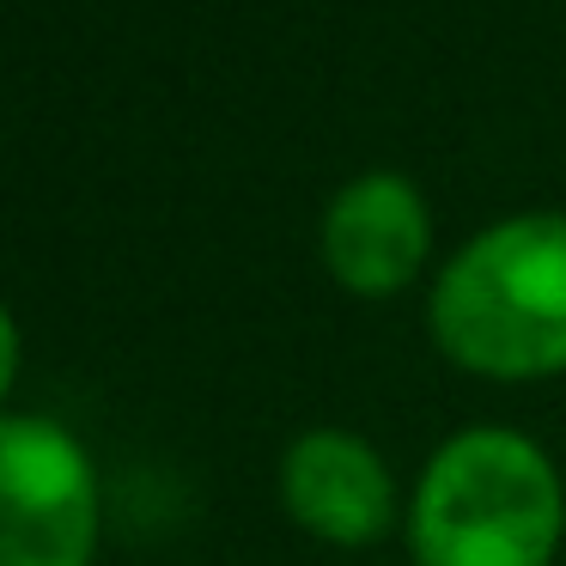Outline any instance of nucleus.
Listing matches in <instances>:
<instances>
[{"mask_svg":"<svg viewBox=\"0 0 566 566\" xmlns=\"http://www.w3.org/2000/svg\"><path fill=\"white\" fill-rule=\"evenodd\" d=\"M427 329L457 371L542 384L566 371V213H505L444 256Z\"/></svg>","mask_w":566,"mask_h":566,"instance_id":"obj_1","label":"nucleus"},{"mask_svg":"<svg viewBox=\"0 0 566 566\" xmlns=\"http://www.w3.org/2000/svg\"><path fill=\"white\" fill-rule=\"evenodd\" d=\"M566 481L517 427H463L420 463L408 548L420 566H554Z\"/></svg>","mask_w":566,"mask_h":566,"instance_id":"obj_2","label":"nucleus"},{"mask_svg":"<svg viewBox=\"0 0 566 566\" xmlns=\"http://www.w3.org/2000/svg\"><path fill=\"white\" fill-rule=\"evenodd\" d=\"M104 481L55 415H0V566H98Z\"/></svg>","mask_w":566,"mask_h":566,"instance_id":"obj_3","label":"nucleus"},{"mask_svg":"<svg viewBox=\"0 0 566 566\" xmlns=\"http://www.w3.org/2000/svg\"><path fill=\"white\" fill-rule=\"evenodd\" d=\"M323 269L354 298H396L427 274L432 256V208L415 177L359 171L323 208Z\"/></svg>","mask_w":566,"mask_h":566,"instance_id":"obj_4","label":"nucleus"},{"mask_svg":"<svg viewBox=\"0 0 566 566\" xmlns=\"http://www.w3.org/2000/svg\"><path fill=\"white\" fill-rule=\"evenodd\" d=\"M281 505L305 536L329 548H371L402 517L396 469L347 427H311L281 457Z\"/></svg>","mask_w":566,"mask_h":566,"instance_id":"obj_5","label":"nucleus"},{"mask_svg":"<svg viewBox=\"0 0 566 566\" xmlns=\"http://www.w3.org/2000/svg\"><path fill=\"white\" fill-rule=\"evenodd\" d=\"M19 359H25L19 317L7 311V298H0V415H7V396H13V384H19Z\"/></svg>","mask_w":566,"mask_h":566,"instance_id":"obj_6","label":"nucleus"}]
</instances>
